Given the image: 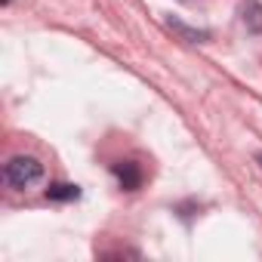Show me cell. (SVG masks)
Wrapping results in <instances>:
<instances>
[{
	"label": "cell",
	"mask_w": 262,
	"mask_h": 262,
	"mask_svg": "<svg viewBox=\"0 0 262 262\" xmlns=\"http://www.w3.org/2000/svg\"><path fill=\"white\" fill-rule=\"evenodd\" d=\"M40 176H43V164L37 158H28V155L10 158L4 167V182L13 188H31L34 182H40Z\"/></svg>",
	"instance_id": "6da1fadb"
},
{
	"label": "cell",
	"mask_w": 262,
	"mask_h": 262,
	"mask_svg": "<svg viewBox=\"0 0 262 262\" xmlns=\"http://www.w3.org/2000/svg\"><path fill=\"white\" fill-rule=\"evenodd\" d=\"M241 13H244V25H247V31L262 34V4H259V0H247V4L241 7Z\"/></svg>",
	"instance_id": "7a4b0ae2"
},
{
	"label": "cell",
	"mask_w": 262,
	"mask_h": 262,
	"mask_svg": "<svg viewBox=\"0 0 262 262\" xmlns=\"http://www.w3.org/2000/svg\"><path fill=\"white\" fill-rule=\"evenodd\" d=\"M114 173H117V179H120V185H123V188H136V185H139V179H142V173H139V167H136V164H123V167L117 164V167H114Z\"/></svg>",
	"instance_id": "3957f363"
},
{
	"label": "cell",
	"mask_w": 262,
	"mask_h": 262,
	"mask_svg": "<svg viewBox=\"0 0 262 262\" xmlns=\"http://www.w3.org/2000/svg\"><path fill=\"white\" fill-rule=\"evenodd\" d=\"M77 194H80L77 185H68V182H59V185H50L47 188V198H53V201H71Z\"/></svg>",
	"instance_id": "277c9868"
}]
</instances>
